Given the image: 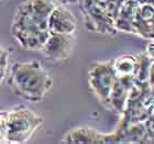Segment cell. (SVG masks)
<instances>
[{
	"label": "cell",
	"mask_w": 154,
	"mask_h": 144,
	"mask_svg": "<svg viewBox=\"0 0 154 144\" xmlns=\"http://www.w3.org/2000/svg\"><path fill=\"white\" fill-rule=\"evenodd\" d=\"M53 1H57L61 5H69V3L78 2V0H53Z\"/></svg>",
	"instance_id": "17"
},
{
	"label": "cell",
	"mask_w": 154,
	"mask_h": 144,
	"mask_svg": "<svg viewBox=\"0 0 154 144\" xmlns=\"http://www.w3.org/2000/svg\"><path fill=\"white\" fill-rule=\"evenodd\" d=\"M53 0H26L17 9L11 24V34L26 51H40L50 31L48 16Z\"/></svg>",
	"instance_id": "1"
},
{
	"label": "cell",
	"mask_w": 154,
	"mask_h": 144,
	"mask_svg": "<svg viewBox=\"0 0 154 144\" xmlns=\"http://www.w3.org/2000/svg\"><path fill=\"white\" fill-rule=\"evenodd\" d=\"M78 2L87 31L107 35H115L118 33L115 28L113 18L105 8L94 0H78Z\"/></svg>",
	"instance_id": "5"
},
{
	"label": "cell",
	"mask_w": 154,
	"mask_h": 144,
	"mask_svg": "<svg viewBox=\"0 0 154 144\" xmlns=\"http://www.w3.org/2000/svg\"><path fill=\"white\" fill-rule=\"evenodd\" d=\"M116 80L111 60L98 61L88 69V84L90 91L103 107L109 109V98Z\"/></svg>",
	"instance_id": "4"
},
{
	"label": "cell",
	"mask_w": 154,
	"mask_h": 144,
	"mask_svg": "<svg viewBox=\"0 0 154 144\" xmlns=\"http://www.w3.org/2000/svg\"><path fill=\"white\" fill-rule=\"evenodd\" d=\"M145 53L150 56V57L153 58L154 57V55H153V42H150V44L146 46V50H145Z\"/></svg>",
	"instance_id": "16"
},
{
	"label": "cell",
	"mask_w": 154,
	"mask_h": 144,
	"mask_svg": "<svg viewBox=\"0 0 154 144\" xmlns=\"http://www.w3.org/2000/svg\"><path fill=\"white\" fill-rule=\"evenodd\" d=\"M134 34L153 41L154 7L153 3H139L134 17Z\"/></svg>",
	"instance_id": "9"
},
{
	"label": "cell",
	"mask_w": 154,
	"mask_h": 144,
	"mask_svg": "<svg viewBox=\"0 0 154 144\" xmlns=\"http://www.w3.org/2000/svg\"><path fill=\"white\" fill-rule=\"evenodd\" d=\"M111 64L116 77H134L138 68V57L134 55L125 54L115 60H111Z\"/></svg>",
	"instance_id": "12"
},
{
	"label": "cell",
	"mask_w": 154,
	"mask_h": 144,
	"mask_svg": "<svg viewBox=\"0 0 154 144\" xmlns=\"http://www.w3.org/2000/svg\"><path fill=\"white\" fill-rule=\"evenodd\" d=\"M132 1H135V2H138V3L141 2V0H132Z\"/></svg>",
	"instance_id": "18"
},
{
	"label": "cell",
	"mask_w": 154,
	"mask_h": 144,
	"mask_svg": "<svg viewBox=\"0 0 154 144\" xmlns=\"http://www.w3.org/2000/svg\"><path fill=\"white\" fill-rule=\"evenodd\" d=\"M48 31L52 33L74 34L77 30V20L65 5H54L48 20Z\"/></svg>",
	"instance_id": "7"
},
{
	"label": "cell",
	"mask_w": 154,
	"mask_h": 144,
	"mask_svg": "<svg viewBox=\"0 0 154 144\" xmlns=\"http://www.w3.org/2000/svg\"><path fill=\"white\" fill-rule=\"evenodd\" d=\"M134 85V77H116L109 98V110L121 115L125 108L131 88Z\"/></svg>",
	"instance_id": "8"
},
{
	"label": "cell",
	"mask_w": 154,
	"mask_h": 144,
	"mask_svg": "<svg viewBox=\"0 0 154 144\" xmlns=\"http://www.w3.org/2000/svg\"><path fill=\"white\" fill-rule=\"evenodd\" d=\"M44 119L26 106H18L7 111V142L26 143L32 138Z\"/></svg>",
	"instance_id": "3"
},
{
	"label": "cell",
	"mask_w": 154,
	"mask_h": 144,
	"mask_svg": "<svg viewBox=\"0 0 154 144\" xmlns=\"http://www.w3.org/2000/svg\"><path fill=\"white\" fill-rule=\"evenodd\" d=\"M138 2L132 0H125V3L119 9L117 16L113 19L115 28L118 32L134 34V17L138 8Z\"/></svg>",
	"instance_id": "11"
},
{
	"label": "cell",
	"mask_w": 154,
	"mask_h": 144,
	"mask_svg": "<svg viewBox=\"0 0 154 144\" xmlns=\"http://www.w3.org/2000/svg\"><path fill=\"white\" fill-rule=\"evenodd\" d=\"M7 142V111H0V143Z\"/></svg>",
	"instance_id": "15"
},
{
	"label": "cell",
	"mask_w": 154,
	"mask_h": 144,
	"mask_svg": "<svg viewBox=\"0 0 154 144\" xmlns=\"http://www.w3.org/2000/svg\"><path fill=\"white\" fill-rule=\"evenodd\" d=\"M62 143L107 144L110 143V133H101L91 128H75L64 135Z\"/></svg>",
	"instance_id": "10"
},
{
	"label": "cell",
	"mask_w": 154,
	"mask_h": 144,
	"mask_svg": "<svg viewBox=\"0 0 154 144\" xmlns=\"http://www.w3.org/2000/svg\"><path fill=\"white\" fill-rule=\"evenodd\" d=\"M8 61H9V50H7L0 44V85L6 78L7 69H8Z\"/></svg>",
	"instance_id": "14"
},
{
	"label": "cell",
	"mask_w": 154,
	"mask_h": 144,
	"mask_svg": "<svg viewBox=\"0 0 154 144\" xmlns=\"http://www.w3.org/2000/svg\"><path fill=\"white\" fill-rule=\"evenodd\" d=\"M8 84L23 100L40 103L52 88L53 79L40 62H17L11 67Z\"/></svg>",
	"instance_id": "2"
},
{
	"label": "cell",
	"mask_w": 154,
	"mask_h": 144,
	"mask_svg": "<svg viewBox=\"0 0 154 144\" xmlns=\"http://www.w3.org/2000/svg\"><path fill=\"white\" fill-rule=\"evenodd\" d=\"M94 1L100 5L103 8H105L110 16L115 19L119 9L121 8V6L125 3V0H94Z\"/></svg>",
	"instance_id": "13"
},
{
	"label": "cell",
	"mask_w": 154,
	"mask_h": 144,
	"mask_svg": "<svg viewBox=\"0 0 154 144\" xmlns=\"http://www.w3.org/2000/svg\"><path fill=\"white\" fill-rule=\"evenodd\" d=\"M73 45H74L73 34L50 32L46 41L42 45L40 51L48 60L65 61L72 54Z\"/></svg>",
	"instance_id": "6"
}]
</instances>
